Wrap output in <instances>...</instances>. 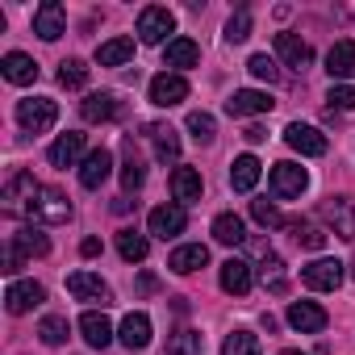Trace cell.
I'll use <instances>...</instances> for the list:
<instances>
[{
    "label": "cell",
    "instance_id": "cell-1",
    "mask_svg": "<svg viewBox=\"0 0 355 355\" xmlns=\"http://www.w3.org/2000/svg\"><path fill=\"white\" fill-rule=\"evenodd\" d=\"M26 214L42 226H63V222H71V201L63 189H38V197L26 205Z\"/></svg>",
    "mask_w": 355,
    "mask_h": 355
},
{
    "label": "cell",
    "instance_id": "cell-2",
    "mask_svg": "<svg viewBox=\"0 0 355 355\" xmlns=\"http://www.w3.org/2000/svg\"><path fill=\"white\" fill-rule=\"evenodd\" d=\"M167 34H175V17H171V9H163V5H146V9L138 13V42H146V46H163Z\"/></svg>",
    "mask_w": 355,
    "mask_h": 355
},
{
    "label": "cell",
    "instance_id": "cell-3",
    "mask_svg": "<svg viewBox=\"0 0 355 355\" xmlns=\"http://www.w3.org/2000/svg\"><path fill=\"white\" fill-rule=\"evenodd\" d=\"M59 117V105L51 96H30V101H17V121L26 134H46Z\"/></svg>",
    "mask_w": 355,
    "mask_h": 355
},
{
    "label": "cell",
    "instance_id": "cell-4",
    "mask_svg": "<svg viewBox=\"0 0 355 355\" xmlns=\"http://www.w3.org/2000/svg\"><path fill=\"white\" fill-rule=\"evenodd\" d=\"M184 226H189V214H184V205H155L150 209V218H146V230L155 234V239H175V234H184Z\"/></svg>",
    "mask_w": 355,
    "mask_h": 355
},
{
    "label": "cell",
    "instance_id": "cell-5",
    "mask_svg": "<svg viewBox=\"0 0 355 355\" xmlns=\"http://www.w3.org/2000/svg\"><path fill=\"white\" fill-rule=\"evenodd\" d=\"M180 101H189V80H184V76H175V71H159V76L150 80V105L171 109V105H180Z\"/></svg>",
    "mask_w": 355,
    "mask_h": 355
},
{
    "label": "cell",
    "instance_id": "cell-6",
    "mask_svg": "<svg viewBox=\"0 0 355 355\" xmlns=\"http://www.w3.org/2000/svg\"><path fill=\"white\" fill-rule=\"evenodd\" d=\"M34 34H38L42 42H55V38L67 34V9L59 5V0H42V5H38V13H34Z\"/></svg>",
    "mask_w": 355,
    "mask_h": 355
},
{
    "label": "cell",
    "instance_id": "cell-7",
    "mask_svg": "<svg viewBox=\"0 0 355 355\" xmlns=\"http://www.w3.org/2000/svg\"><path fill=\"white\" fill-rule=\"evenodd\" d=\"M305 184H309V175H305L301 163H288V159H284V163L272 167V193H276V197H284V201H288V197H301Z\"/></svg>",
    "mask_w": 355,
    "mask_h": 355
},
{
    "label": "cell",
    "instance_id": "cell-8",
    "mask_svg": "<svg viewBox=\"0 0 355 355\" xmlns=\"http://www.w3.org/2000/svg\"><path fill=\"white\" fill-rule=\"evenodd\" d=\"M284 142L293 146V150H301V155H309V159H318V155H326V134L318 130V125H305V121H293L288 130H284Z\"/></svg>",
    "mask_w": 355,
    "mask_h": 355
},
{
    "label": "cell",
    "instance_id": "cell-9",
    "mask_svg": "<svg viewBox=\"0 0 355 355\" xmlns=\"http://www.w3.org/2000/svg\"><path fill=\"white\" fill-rule=\"evenodd\" d=\"M301 280L309 288H318V293H334L343 284V263L338 259H313V263L301 268Z\"/></svg>",
    "mask_w": 355,
    "mask_h": 355
},
{
    "label": "cell",
    "instance_id": "cell-10",
    "mask_svg": "<svg viewBox=\"0 0 355 355\" xmlns=\"http://www.w3.org/2000/svg\"><path fill=\"white\" fill-rule=\"evenodd\" d=\"M272 96L263 88H239L230 101H226V113L230 117H255V113H272Z\"/></svg>",
    "mask_w": 355,
    "mask_h": 355
},
{
    "label": "cell",
    "instance_id": "cell-11",
    "mask_svg": "<svg viewBox=\"0 0 355 355\" xmlns=\"http://www.w3.org/2000/svg\"><path fill=\"white\" fill-rule=\"evenodd\" d=\"M42 301H46V288L34 284V280H13V284L5 288V305H9V313H30V309L42 305Z\"/></svg>",
    "mask_w": 355,
    "mask_h": 355
},
{
    "label": "cell",
    "instance_id": "cell-12",
    "mask_svg": "<svg viewBox=\"0 0 355 355\" xmlns=\"http://www.w3.org/2000/svg\"><path fill=\"white\" fill-rule=\"evenodd\" d=\"M322 218L334 226V234H338L343 243H355V209H351L347 197H330V201L322 205Z\"/></svg>",
    "mask_w": 355,
    "mask_h": 355
},
{
    "label": "cell",
    "instance_id": "cell-13",
    "mask_svg": "<svg viewBox=\"0 0 355 355\" xmlns=\"http://www.w3.org/2000/svg\"><path fill=\"white\" fill-rule=\"evenodd\" d=\"M288 326L301 330V334H318V330H326V309L318 301H293L288 305Z\"/></svg>",
    "mask_w": 355,
    "mask_h": 355
},
{
    "label": "cell",
    "instance_id": "cell-14",
    "mask_svg": "<svg viewBox=\"0 0 355 355\" xmlns=\"http://www.w3.org/2000/svg\"><path fill=\"white\" fill-rule=\"evenodd\" d=\"M109 171H113V155L101 146V150H88L84 163H80V184L84 189H101L109 180Z\"/></svg>",
    "mask_w": 355,
    "mask_h": 355
},
{
    "label": "cell",
    "instance_id": "cell-15",
    "mask_svg": "<svg viewBox=\"0 0 355 355\" xmlns=\"http://www.w3.org/2000/svg\"><path fill=\"white\" fill-rule=\"evenodd\" d=\"M205 263H209V247H201V243L175 247V251L167 255V268H171L175 276H193V272H201Z\"/></svg>",
    "mask_w": 355,
    "mask_h": 355
},
{
    "label": "cell",
    "instance_id": "cell-16",
    "mask_svg": "<svg viewBox=\"0 0 355 355\" xmlns=\"http://www.w3.org/2000/svg\"><path fill=\"white\" fill-rule=\"evenodd\" d=\"M67 293L76 301H101V305H109V284L101 276H92V272H71L67 276Z\"/></svg>",
    "mask_w": 355,
    "mask_h": 355
},
{
    "label": "cell",
    "instance_id": "cell-17",
    "mask_svg": "<svg viewBox=\"0 0 355 355\" xmlns=\"http://www.w3.org/2000/svg\"><path fill=\"white\" fill-rule=\"evenodd\" d=\"M201 171L197 167H175L171 171V193H175V205H197L201 201Z\"/></svg>",
    "mask_w": 355,
    "mask_h": 355
},
{
    "label": "cell",
    "instance_id": "cell-18",
    "mask_svg": "<svg viewBox=\"0 0 355 355\" xmlns=\"http://www.w3.org/2000/svg\"><path fill=\"white\" fill-rule=\"evenodd\" d=\"M117 338H121L130 351H142V347H150V318H146L142 309L125 313V318H121V330H117Z\"/></svg>",
    "mask_w": 355,
    "mask_h": 355
},
{
    "label": "cell",
    "instance_id": "cell-19",
    "mask_svg": "<svg viewBox=\"0 0 355 355\" xmlns=\"http://www.w3.org/2000/svg\"><path fill=\"white\" fill-rule=\"evenodd\" d=\"M0 76H5L9 84H34L38 80V63L26 51H9L5 59H0Z\"/></svg>",
    "mask_w": 355,
    "mask_h": 355
},
{
    "label": "cell",
    "instance_id": "cell-20",
    "mask_svg": "<svg viewBox=\"0 0 355 355\" xmlns=\"http://www.w3.org/2000/svg\"><path fill=\"white\" fill-rule=\"evenodd\" d=\"M251 284H255L251 263L230 255V259L222 263V288H226V293H234V297H247V293H251Z\"/></svg>",
    "mask_w": 355,
    "mask_h": 355
},
{
    "label": "cell",
    "instance_id": "cell-21",
    "mask_svg": "<svg viewBox=\"0 0 355 355\" xmlns=\"http://www.w3.org/2000/svg\"><path fill=\"white\" fill-rule=\"evenodd\" d=\"M201 63V46L193 38H171L167 51H163V67H175V71H184V67H197Z\"/></svg>",
    "mask_w": 355,
    "mask_h": 355
},
{
    "label": "cell",
    "instance_id": "cell-22",
    "mask_svg": "<svg viewBox=\"0 0 355 355\" xmlns=\"http://www.w3.org/2000/svg\"><path fill=\"white\" fill-rule=\"evenodd\" d=\"M259 171H263V163H259L255 155H239V159L230 163V189H234V193H251V189L259 184Z\"/></svg>",
    "mask_w": 355,
    "mask_h": 355
},
{
    "label": "cell",
    "instance_id": "cell-23",
    "mask_svg": "<svg viewBox=\"0 0 355 355\" xmlns=\"http://www.w3.org/2000/svg\"><path fill=\"white\" fill-rule=\"evenodd\" d=\"M276 55H280L284 67H293V71H305V63L313 59L309 42H301L297 34H276Z\"/></svg>",
    "mask_w": 355,
    "mask_h": 355
},
{
    "label": "cell",
    "instance_id": "cell-24",
    "mask_svg": "<svg viewBox=\"0 0 355 355\" xmlns=\"http://www.w3.org/2000/svg\"><path fill=\"white\" fill-rule=\"evenodd\" d=\"M80 330H84L88 347H96V351H105V347L113 343V322H109L101 309H88V313L80 318Z\"/></svg>",
    "mask_w": 355,
    "mask_h": 355
},
{
    "label": "cell",
    "instance_id": "cell-25",
    "mask_svg": "<svg viewBox=\"0 0 355 355\" xmlns=\"http://www.w3.org/2000/svg\"><path fill=\"white\" fill-rule=\"evenodd\" d=\"M80 155H84V134H76V130H67L51 142V163L55 167H76Z\"/></svg>",
    "mask_w": 355,
    "mask_h": 355
},
{
    "label": "cell",
    "instance_id": "cell-26",
    "mask_svg": "<svg viewBox=\"0 0 355 355\" xmlns=\"http://www.w3.org/2000/svg\"><path fill=\"white\" fill-rule=\"evenodd\" d=\"M326 71H330V80H351L355 76V42H334L326 55Z\"/></svg>",
    "mask_w": 355,
    "mask_h": 355
},
{
    "label": "cell",
    "instance_id": "cell-27",
    "mask_svg": "<svg viewBox=\"0 0 355 355\" xmlns=\"http://www.w3.org/2000/svg\"><path fill=\"white\" fill-rule=\"evenodd\" d=\"M146 134L155 142V159L159 163H175V159H180V134H175L171 125H150Z\"/></svg>",
    "mask_w": 355,
    "mask_h": 355
},
{
    "label": "cell",
    "instance_id": "cell-28",
    "mask_svg": "<svg viewBox=\"0 0 355 355\" xmlns=\"http://www.w3.org/2000/svg\"><path fill=\"white\" fill-rule=\"evenodd\" d=\"M134 59V38H109L96 46V63L101 67H125Z\"/></svg>",
    "mask_w": 355,
    "mask_h": 355
},
{
    "label": "cell",
    "instance_id": "cell-29",
    "mask_svg": "<svg viewBox=\"0 0 355 355\" xmlns=\"http://www.w3.org/2000/svg\"><path fill=\"white\" fill-rule=\"evenodd\" d=\"M13 247H17L26 259H42V255H51V239H46L38 226H21V230L13 234Z\"/></svg>",
    "mask_w": 355,
    "mask_h": 355
},
{
    "label": "cell",
    "instance_id": "cell-30",
    "mask_svg": "<svg viewBox=\"0 0 355 355\" xmlns=\"http://www.w3.org/2000/svg\"><path fill=\"white\" fill-rule=\"evenodd\" d=\"M80 113H84V121H113L117 117V96L113 92H92V96H84Z\"/></svg>",
    "mask_w": 355,
    "mask_h": 355
},
{
    "label": "cell",
    "instance_id": "cell-31",
    "mask_svg": "<svg viewBox=\"0 0 355 355\" xmlns=\"http://www.w3.org/2000/svg\"><path fill=\"white\" fill-rule=\"evenodd\" d=\"M214 239H218L222 247H239V243H247V226H243V218H239V214H218V218H214Z\"/></svg>",
    "mask_w": 355,
    "mask_h": 355
},
{
    "label": "cell",
    "instance_id": "cell-32",
    "mask_svg": "<svg viewBox=\"0 0 355 355\" xmlns=\"http://www.w3.org/2000/svg\"><path fill=\"white\" fill-rule=\"evenodd\" d=\"M38 189H42V184H34V175L17 171L13 180L5 184V201H9V209H17V205H30V201L38 197Z\"/></svg>",
    "mask_w": 355,
    "mask_h": 355
},
{
    "label": "cell",
    "instance_id": "cell-33",
    "mask_svg": "<svg viewBox=\"0 0 355 355\" xmlns=\"http://www.w3.org/2000/svg\"><path fill=\"white\" fill-rule=\"evenodd\" d=\"M117 251H121V259H125V263H142V259H146V251H150V243H146V234L121 230V234H117Z\"/></svg>",
    "mask_w": 355,
    "mask_h": 355
},
{
    "label": "cell",
    "instance_id": "cell-34",
    "mask_svg": "<svg viewBox=\"0 0 355 355\" xmlns=\"http://www.w3.org/2000/svg\"><path fill=\"white\" fill-rule=\"evenodd\" d=\"M222 355H259V338L251 330H230L222 343Z\"/></svg>",
    "mask_w": 355,
    "mask_h": 355
},
{
    "label": "cell",
    "instance_id": "cell-35",
    "mask_svg": "<svg viewBox=\"0 0 355 355\" xmlns=\"http://www.w3.org/2000/svg\"><path fill=\"white\" fill-rule=\"evenodd\" d=\"M67 318H59V313H51V318H42V326H38V338L46 343V347H63L67 343Z\"/></svg>",
    "mask_w": 355,
    "mask_h": 355
},
{
    "label": "cell",
    "instance_id": "cell-36",
    "mask_svg": "<svg viewBox=\"0 0 355 355\" xmlns=\"http://www.w3.org/2000/svg\"><path fill=\"white\" fill-rule=\"evenodd\" d=\"M59 84L63 88H84L88 84V63L84 59H63L59 63Z\"/></svg>",
    "mask_w": 355,
    "mask_h": 355
},
{
    "label": "cell",
    "instance_id": "cell-37",
    "mask_svg": "<svg viewBox=\"0 0 355 355\" xmlns=\"http://www.w3.org/2000/svg\"><path fill=\"white\" fill-rule=\"evenodd\" d=\"M201 347H205V338L197 330H180V334H171L167 355H201Z\"/></svg>",
    "mask_w": 355,
    "mask_h": 355
},
{
    "label": "cell",
    "instance_id": "cell-38",
    "mask_svg": "<svg viewBox=\"0 0 355 355\" xmlns=\"http://www.w3.org/2000/svg\"><path fill=\"white\" fill-rule=\"evenodd\" d=\"M125 146H130V159H125V167H121V189H125V193H138L142 180H146V167L134 159V142H125Z\"/></svg>",
    "mask_w": 355,
    "mask_h": 355
},
{
    "label": "cell",
    "instance_id": "cell-39",
    "mask_svg": "<svg viewBox=\"0 0 355 355\" xmlns=\"http://www.w3.org/2000/svg\"><path fill=\"white\" fill-rule=\"evenodd\" d=\"M288 230H293V239H297L301 247H309V251H322V247H326V230H318V226H309V222H288Z\"/></svg>",
    "mask_w": 355,
    "mask_h": 355
},
{
    "label": "cell",
    "instance_id": "cell-40",
    "mask_svg": "<svg viewBox=\"0 0 355 355\" xmlns=\"http://www.w3.org/2000/svg\"><path fill=\"white\" fill-rule=\"evenodd\" d=\"M247 38H251V13H247V9H239V13L226 21V42H230V46H239V42H247Z\"/></svg>",
    "mask_w": 355,
    "mask_h": 355
},
{
    "label": "cell",
    "instance_id": "cell-41",
    "mask_svg": "<svg viewBox=\"0 0 355 355\" xmlns=\"http://www.w3.org/2000/svg\"><path fill=\"white\" fill-rule=\"evenodd\" d=\"M247 71H251L255 80H263V84H276V80H280V67H276V59H268V55H251Z\"/></svg>",
    "mask_w": 355,
    "mask_h": 355
},
{
    "label": "cell",
    "instance_id": "cell-42",
    "mask_svg": "<svg viewBox=\"0 0 355 355\" xmlns=\"http://www.w3.org/2000/svg\"><path fill=\"white\" fill-rule=\"evenodd\" d=\"M263 284H268V293H284V259L280 255L263 259Z\"/></svg>",
    "mask_w": 355,
    "mask_h": 355
},
{
    "label": "cell",
    "instance_id": "cell-43",
    "mask_svg": "<svg viewBox=\"0 0 355 355\" xmlns=\"http://www.w3.org/2000/svg\"><path fill=\"white\" fill-rule=\"evenodd\" d=\"M189 130H193V138H197V142H214L218 121H214L209 113H189Z\"/></svg>",
    "mask_w": 355,
    "mask_h": 355
},
{
    "label": "cell",
    "instance_id": "cell-44",
    "mask_svg": "<svg viewBox=\"0 0 355 355\" xmlns=\"http://www.w3.org/2000/svg\"><path fill=\"white\" fill-rule=\"evenodd\" d=\"M251 218H255L259 226H280V222H284V218H280V209H276L268 197H263V201H251Z\"/></svg>",
    "mask_w": 355,
    "mask_h": 355
},
{
    "label": "cell",
    "instance_id": "cell-45",
    "mask_svg": "<svg viewBox=\"0 0 355 355\" xmlns=\"http://www.w3.org/2000/svg\"><path fill=\"white\" fill-rule=\"evenodd\" d=\"M326 101H330V109H355V88L351 84H334Z\"/></svg>",
    "mask_w": 355,
    "mask_h": 355
},
{
    "label": "cell",
    "instance_id": "cell-46",
    "mask_svg": "<svg viewBox=\"0 0 355 355\" xmlns=\"http://www.w3.org/2000/svg\"><path fill=\"white\" fill-rule=\"evenodd\" d=\"M21 263H26V255H21V251H17L13 243H9V247H5V268H0V272H5V276H13V272H17Z\"/></svg>",
    "mask_w": 355,
    "mask_h": 355
},
{
    "label": "cell",
    "instance_id": "cell-47",
    "mask_svg": "<svg viewBox=\"0 0 355 355\" xmlns=\"http://www.w3.org/2000/svg\"><path fill=\"white\" fill-rule=\"evenodd\" d=\"M80 255H84V259L101 255V239H84V243H80Z\"/></svg>",
    "mask_w": 355,
    "mask_h": 355
},
{
    "label": "cell",
    "instance_id": "cell-48",
    "mask_svg": "<svg viewBox=\"0 0 355 355\" xmlns=\"http://www.w3.org/2000/svg\"><path fill=\"white\" fill-rule=\"evenodd\" d=\"M243 138H247V142H263V138H268V130H263V125H247V134H243Z\"/></svg>",
    "mask_w": 355,
    "mask_h": 355
},
{
    "label": "cell",
    "instance_id": "cell-49",
    "mask_svg": "<svg viewBox=\"0 0 355 355\" xmlns=\"http://www.w3.org/2000/svg\"><path fill=\"white\" fill-rule=\"evenodd\" d=\"M280 355H301V351H280Z\"/></svg>",
    "mask_w": 355,
    "mask_h": 355
},
{
    "label": "cell",
    "instance_id": "cell-50",
    "mask_svg": "<svg viewBox=\"0 0 355 355\" xmlns=\"http://www.w3.org/2000/svg\"><path fill=\"white\" fill-rule=\"evenodd\" d=\"M351 276H355V268H351Z\"/></svg>",
    "mask_w": 355,
    "mask_h": 355
}]
</instances>
